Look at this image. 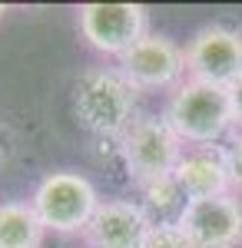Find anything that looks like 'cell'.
Masks as SVG:
<instances>
[{"label":"cell","mask_w":242,"mask_h":248,"mask_svg":"<svg viewBox=\"0 0 242 248\" xmlns=\"http://www.w3.org/2000/svg\"><path fill=\"white\" fill-rule=\"evenodd\" d=\"M149 229V215L143 205H136L130 199H106L100 202L93 222L83 232L86 248H143Z\"/></svg>","instance_id":"cell-9"},{"label":"cell","mask_w":242,"mask_h":248,"mask_svg":"<svg viewBox=\"0 0 242 248\" xmlns=\"http://www.w3.org/2000/svg\"><path fill=\"white\" fill-rule=\"evenodd\" d=\"M73 116L93 136H120L136 119V90L120 66H90L73 83Z\"/></svg>","instance_id":"cell-1"},{"label":"cell","mask_w":242,"mask_h":248,"mask_svg":"<svg viewBox=\"0 0 242 248\" xmlns=\"http://www.w3.org/2000/svg\"><path fill=\"white\" fill-rule=\"evenodd\" d=\"M30 205L40 215L43 229L56 235H83L100 209L96 186L80 172H47L30 195Z\"/></svg>","instance_id":"cell-3"},{"label":"cell","mask_w":242,"mask_h":248,"mask_svg":"<svg viewBox=\"0 0 242 248\" xmlns=\"http://www.w3.org/2000/svg\"><path fill=\"white\" fill-rule=\"evenodd\" d=\"M43 222L30 202H0V248H40Z\"/></svg>","instance_id":"cell-11"},{"label":"cell","mask_w":242,"mask_h":248,"mask_svg":"<svg viewBox=\"0 0 242 248\" xmlns=\"http://www.w3.org/2000/svg\"><path fill=\"white\" fill-rule=\"evenodd\" d=\"M10 149H14V139H10V129L0 123V166L10 159Z\"/></svg>","instance_id":"cell-15"},{"label":"cell","mask_w":242,"mask_h":248,"mask_svg":"<svg viewBox=\"0 0 242 248\" xmlns=\"http://www.w3.org/2000/svg\"><path fill=\"white\" fill-rule=\"evenodd\" d=\"M176 225L192 248H236L242 242V202L232 192L186 202Z\"/></svg>","instance_id":"cell-8"},{"label":"cell","mask_w":242,"mask_h":248,"mask_svg":"<svg viewBox=\"0 0 242 248\" xmlns=\"http://www.w3.org/2000/svg\"><path fill=\"white\" fill-rule=\"evenodd\" d=\"M225 162H229L232 195H242V133H236V136H232V142L225 146Z\"/></svg>","instance_id":"cell-13"},{"label":"cell","mask_w":242,"mask_h":248,"mask_svg":"<svg viewBox=\"0 0 242 248\" xmlns=\"http://www.w3.org/2000/svg\"><path fill=\"white\" fill-rule=\"evenodd\" d=\"M76 27L96 53L120 60L149 33V14L143 3H83L76 10Z\"/></svg>","instance_id":"cell-5"},{"label":"cell","mask_w":242,"mask_h":248,"mask_svg":"<svg viewBox=\"0 0 242 248\" xmlns=\"http://www.w3.org/2000/svg\"><path fill=\"white\" fill-rule=\"evenodd\" d=\"M229 103H232V126L242 133V79L229 86Z\"/></svg>","instance_id":"cell-14"},{"label":"cell","mask_w":242,"mask_h":248,"mask_svg":"<svg viewBox=\"0 0 242 248\" xmlns=\"http://www.w3.org/2000/svg\"><path fill=\"white\" fill-rule=\"evenodd\" d=\"M3 14H7V3H0V17H3Z\"/></svg>","instance_id":"cell-16"},{"label":"cell","mask_w":242,"mask_h":248,"mask_svg":"<svg viewBox=\"0 0 242 248\" xmlns=\"http://www.w3.org/2000/svg\"><path fill=\"white\" fill-rule=\"evenodd\" d=\"M183 142L179 136L166 126L163 116L143 113L133 119V126L123 133L120 139V155H123V166L130 172V179L139 189H149L156 182H166L173 179V169L183 155Z\"/></svg>","instance_id":"cell-4"},{"label":"cell","mask_w":242,"mask_h":248,"mask_svg":"<svg viewBox=\"0 0 242 248\" xmlns=\"http://www.w3.org/2000/svg\"><path fill=\"white\" fill-rule=\"evenodd\" d=\"M186 77L223 90L236 86L242 79V33L223 23L199 27L186 43Z\"/></svg>","instance_id":"cell-6"},{"label":"cell","mask_w":242,"mask_h":248,"mask_svg":"<svg viewBox=\"0 0 242 248\" xmlns=\"http://www.w3.org/2000/svg\"><path fill=\"white\" fill-rule=\"evenodd\" d=\"M163 119L183 146H216L232 129L229 90L186 77L169 93Z\"/></svg>","instance_id":"cell-2"},{"label":"cell","mask_w":242,"mask_h":248,"mask_svg":"<svg viewBox=\"0 0 242 248\" xmlns=\"http://www.w3.org/2000/svg\"><path fill=\"white\" fill-rule=\"evenodd\" d=\"M173 182L186 195V202L229 195L232 182H229L225 149L223 146H186L173 169Z\"/></svg>","instance_id":"cell-10"},{"label":"cell","mask_w":242,"mask_h":248,"mask_svg":"<svg viewBox=\"0 0 242 248\" xmlns=\"http://www.w3.org/2000/svg\"><path fill=\"white\" fill-rule=\"evenodd\" d=\"M120 73L139 90H176L186 79V50L169 37L146 33L120 57Z\"/></svg>","instance_id":"cell-7"},{"label":"cell","mask_w":242,"mask_h":248,"mask_svg":"<svg viewBox=\"0 0 242 248\" xmlns=\"http://www.w3.org/2000/svg\"><path fill=\"white\" fill-rule=\"evenodd\" d=\"M143 248H192V245L186 242V235L179 232V225H153Z\"/></svg>","instance_id":"cell-12"}]
</instances>
